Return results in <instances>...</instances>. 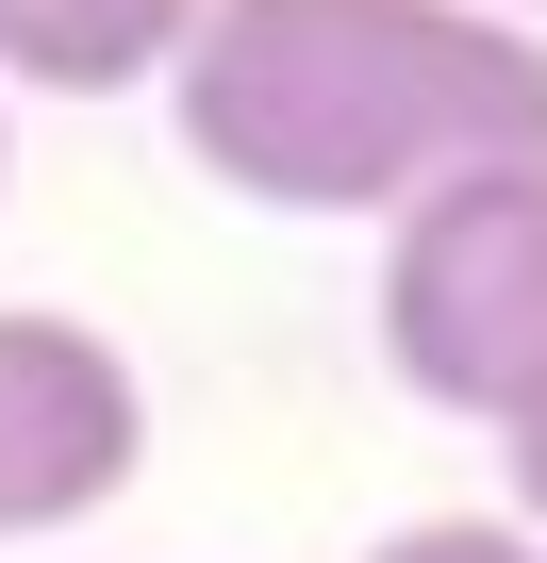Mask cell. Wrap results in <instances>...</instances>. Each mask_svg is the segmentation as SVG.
I'll return each mask as SVG.
<instances>
[{
    "label": "cell",
    "instance_id": "cell-1",
    "mask_svg": "<svg viewBox=\"0 0 547 563\" xmlns=\"http://www.w3.org/2000/svg\"><path fill=\"white\" fill-rule=\"evenodd\" d=\"M183 166L265 216H415L464 166H547V34L481 0H199L166 67Z\"/></svg>",
    "mask_w": 547,
    "mask_h": 563
},
{
    "label": "cell",
    "instance_id": "cell-2",
    "mask_svg": "<svg viewBox=\"0 0 547 563\" xmlns=\"http://www.w3.org/2000/svg\"><path fill=\"white\" fill-rule=\"evenodd\" d=\"M382 365L481 431L547 398V166H464L382 232Z\"/></svg>",
    "mask_w": 547,
    "mask_h": 563
},
{
    "label": "cell",
    "instance_id": "cell-3",
    "mask_svg": "<svg viewBox=\"0 0 547 563\" xmlns=\"http://www.w3.org/2000/svg\"><path fill=\"white\" fill-rule=\"evenodd\" d=\"M150 464V382L117 332L84 316H0V547H34V530H84L100 497H133Z\"/></svg>",
    "mask_w": 547,
    "mask_h": 563
},
{
    "label": "cell",
    "instance_id": "cell-4",
    "mask_svg": "<svg viewBox=\"0 0 547 563\" xmlns=\"http://www.w3.org/2000/svg\"><path fill=\"white\" fill-rule=\"evenodd\" d=\"M183 34H199V0H0V84L117 100V84H166Z\"/></svg>",
    "mask_w": 547,
    "mask_h": 563
},
{
    "label": "cell",
    "instance_id": "cell-5",
    "mask_svg": "<svg viewBox=\"0 0 547 563\" xmlns=\"http://www.w3.org/2000/svg\"><path fill=\"white\" fill-rule=\"evenodd\" d=\"M365 563H547L514 514H415V530H382Z\"/></svg>",
    "mask_w": 547,
    "mask_h": 563
},
{
    "label": "cell",
    "instance_id": "cell-6",
    "mask_svg": "<svg viewBox=\"0 0 547 563\" xmlns=\"http://www.w3.org/2000/svg\"><path fill=\"white\" fill-rule=\"evenodd\" d=\"M497 448H514V530H530V547H547V398H530V415H514V431H497Z\"/></svg>",
    "mask_w": 547,
    "mask_h": 563
},
{
    "label": "cell",
    "instance_id": "cell-7",
    "mask_svg": "<svg viewBox=\"0 0 547 563\" xmlns=\"http://www.w3.org/2000/svg\"><path fill=\"white\" fill-rule=\"evenodd\" d=\"M481 18H514V34H530V18H547V0H481Z\"/></svg>",
    "mask_w": 547,
    "mask_h": 563
},
{
    "label": "cell",
    "instance_id": "cell-8",
    "mask_svg": "<svg viewBox=\"0 0 547 563\" xmlns=\"http://www.w3.org/2000/svg\"><path fill=\"white\" fill-rule=\"evenodd\" d=\"M0 166H18V133H0Z\"/></svg>",
    "mask_w": 547,
    "mask_h": 563
}]
</instances>
